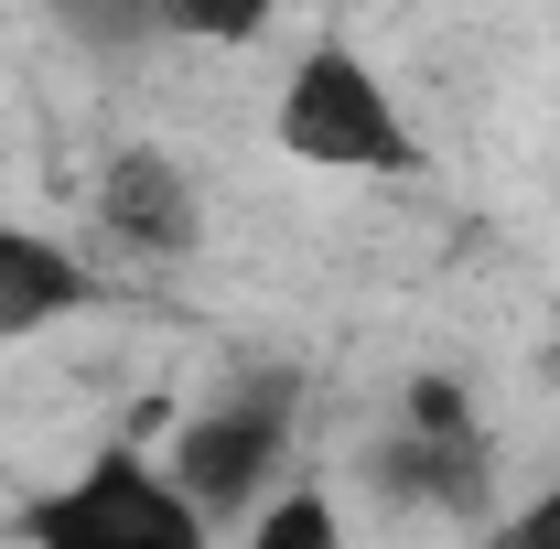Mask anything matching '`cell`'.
Listing matches in <instances>:
<instances>
[{
  "mask_svg": "<svg viewBox=\"0 0 560 549\" xmlns=\"http://www.w3.org/2000/svg\"><path fill=\"white\" fill-rule=\"evenodd\" d=\"M270 140L280 162H302L324 184H420L431 173V140H420L399 75L355 33H302V55L270 86Z\"/></svg>",
  "mask_w": 560,
  "mask_h": 549,
  "instance_id": "cell-1",
  "label": "cell"
},
{
  "mask_svg": "<svg viewBox=\"0 0 560 549\" xmlns=\"http://www.w3.org/2000/svg\"><path fill=\"white\" fill-rule=\"evenodd\" d=\"M11 528L44 539V549H206L215 539L206 506L162 475V453H97V464H75L66 484L22 495Z\"/></svg>",
  "mask_w": 560,
  "mask_h": 549,
  "instance_id": "cell-2",
  "label": "cell"
},
{
  "mask_svg": "<svg viewBox=\"0 0 560 549\" xmlns=\"http://www.w3.org/2000/svg\"><path fill=\"white\" fill-rule=\"evenodd\" d=\"M162 475L206 506V528H237L280 475H291V399L280 388H215L173 420L162 442Z\"/></svg>",
  "mask_w": 560,
  "mask_h": 549,
  "instance_id": "cell-3",
  "label": "cell"
},
{
  "mask_svg": "<svg viewBox=\"0 0 560 549\" xmlns=\"http://www.w3.org/2000/svg\"><path fill=\"white\" fill-rule=\"evenodd\" d=\"M86 215H97L108 248H130L151 270L206 237V195H195V173H184L162 140H119V151L97 162V184H86Z\"/></svg>",
  "mask_w": 560,
  "mask_h": 549,
  "instance_id": "cell-4",
  "label": "cell"
},
{
  "mask_svg": "<svg viewBox=\"0 0 560 549\" xmlns=\"http://www.w3.org/2000/svg\"><path fill=\"white\" fill-rule=\"evenodd\" d=\"M108 302V270L75 248L66 226H33V215H0V344H44L86 324Z\"/></svg>",
  "mask_w": 560,
  "mask_h": 549,
  "instance_id": "cell-5",
  "label": "cell"
},
{
  "mask_svg": "<svg viewBox=\"0 0 560 549\" xmlns=\"http://www.w3.org/2000/svg\"><path fill=\"white\" fill-rule=\"evenodd\" d=\"M237 539L248 549H346V506L324 495V484H291L280 475L248 517H237Z\"/></svg>",
  "mask_w": 560,
  "mask_h": 549,
  "instance_id": "cell-6",
  "label": "cell"
},
{
  "mask_svg": "<svg viewBox=\"0 0 560 549\" xmlns=\"http://www.w3.org/2000/svg\"><path fill=\"white\" fill-rule=\"evenodd\" d=\"M140 22H151V33H173V44L237 55V44H259V33L280 22V0H140Z\"/></svg>",
  "mask_w": 560,
  "mask_h": 549,
  "instance_id": "cell-7",
  "label": "cell"
},
{
  "mask_svg": "<svg viewBox=\"0 0 560 549\" xmlns=\"http://www.w3.org/2000/svg\"><path fill=\"white\" fill-rule=\"evenodd\" d=\"M506 539H517V549H560V484H550V495H528V506L506 517Z\"/></svg>",
  "mask_w": 560,
  "mask_h": 549,
  "instance_id": "cell-8",
  "label": "cell"
},
{
  "mask_svg": "<svg viewBox=\"0 0 560 549\" xmlns=\"http://www.w3.org/2000/svg\"><path fill=\"white\" fill-rule=\"evenodd\" d=\"M550 366H560V313H550Z\"/></svg>",
  "mask_w": 560,
  "mask_h": 549,
  "instance_id": "cell-9",
  "label": "cell"
}]
</instances>
